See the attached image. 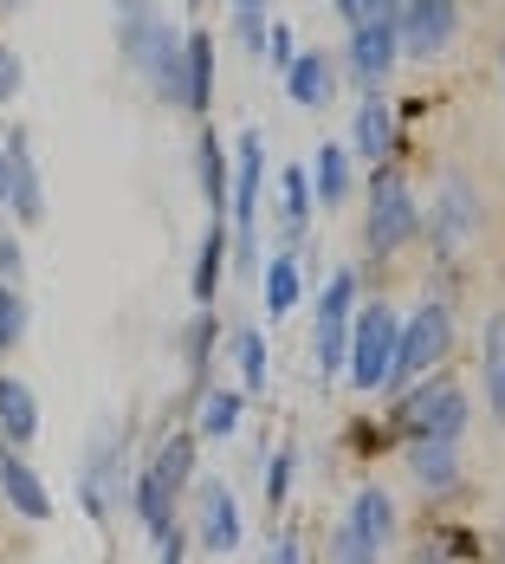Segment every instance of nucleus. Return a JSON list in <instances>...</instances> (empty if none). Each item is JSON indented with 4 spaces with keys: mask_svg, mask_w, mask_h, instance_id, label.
Returning <instances> with one entry per match:
<instances>
[{
    "mask_svg": "<svg viewBox=\"0 0 505 564\" xmlns=\"http://www.w3.org/2000/svg\"><path fill=\"white\" fill-rule=\"evenodd\" d=\"M260 182H266V143H260V130H240V143H233V267L240 273H253L260 267V253H253V221H260Z\"/></svg>",
    "mask_w": 505,
    "mask_h": 564,
    "instance_id": "1",
    "label": "nucleus"
},
{
    "mask_svg": "<svg viewBox=\"0 0 505 564\" xmlns=\"http://www.w3.org/2000/svg\"><path fill=\"white\" fill-rule=\"evenodd\" d=\"M395 338H402V318L395 305H363L356 312V332H350V350H343V377L356 390H383L395 364Z\"/></svg>",
    "mask_w": 505,
    "mask_h": 564,
    "instance_id": "2",
    "label": "nucleus"
},
{
    "mask_svg": "<svg viewBox=\"0 0 505 564\" xmlns=\"http://www.w3.org/2000/svg\"><path fill=\"white\" fill-rule=\"evenodd\" d=\"M448 344H453V312L448 305H421L402 325V338H395V364H389V383L383 390H408L415 377H428L448 357Z\"/></svg>",
    "mask_w": 505,
    "mask_h": 564,
    "instance_id": "3",
    "label": "nucleus"
},
{
    "mask_svg": "<svg viewBox=\"0 0 505 564\" xmlns=\"http://www.w3.org/2000/svg\"><path fill=\"white\" fill-rule=\"evenodd\" d=\"M415 227H421V215H415L408 182H402L395 170H376V182H370V215H363V240H370V253H376V260L402 253V247L415 240Z\"/></svg>",
    "mask_w": 505,
    "mask_h": 564,
    "instance_id": "4",
    "label": "nucleus"
},
{
    "mask_svg": "<svg viewBox=\"0 0 505 564\" xmlns=\"http://www.w3.org/2000/svg\"><path fill=\"white\" fill-rule=\"evenodd\" d=\"M395 422L408 429V442H453V435L466 429V390L448 383V377H435V383H421V390L402 395Z\"/></svg>",
    "mask_w": 505,
    "mask_h": 564,
    "instance_id": "5",
    "label": "nucleus"
},
{
    "mask_svg": "<svg viewBox=\"0 0 505 564\" xmlns=\"http://www.w3.org/2000/svg\"><path fill=\"white\" fill-rule=\"evenodd\" d=\"M460 40V0H402L395 7V53L441 58Z\"/></svg>",
    "mask_w": 505,
    "mask_h": 564,
    "instance_id": "6",
    "label": "nucleus"
},
{
    "mask_svg": "<svg viewBox=\"0 0 505 564\" xmlns=\"http://www.w3.org/2000/svg\"><path fill=\"white\" fill-rule=\"evenodd\" d=\"M0 170H7V208L20 215V227H40L46 221V182H40V163H33L26 123H13L0 137Z\"/></svg>",
    "mask_w": 505,
    "mask_h": 564,
    "instance_id": "7",
    "label": "nucleus"
},
{
    "mask_svg": "<svg viewBox=\"0 0 505 564\" xmlns=\"http://www.w3.org/2000/svg\"><path fill=\"white\" fill-rule=\"evenodd\" d=\"M123 487H130V474H123V429H98V442H91L85 467H78V500H85L91 519H111Z\"/></svg>",
    "mask_w": 505,
    "mask_h": 564,
    "instance_id": "8",
    "label": "nucleus"
},
{
    "mask_svg": "<svg viewBox=\"0 0 505 564\" xmlns=\"http://www.w3.org/2000/svg\"><path fill=\"white\" fill-rule=\"evenodd\" d=\"M350 312H356V273L337 267L331 280H325V299H318V377H337V370H343Z\"/></svg>",
    "mask_w": 505,
    "mask_h": 564,
    "instance_id": "9",
    "label": "nucleus"
},
{
    "mask_svg": "<svg viewBox=\"0 0 505 564\" xmlns=\"http://www.w3.org/2000/svg\"><path fill=\"white\" fill-rule=\"evenodd\" d=\"M195 539L208 552H221V558L240 545V500H233L227 480H201L195 487Z\"/></svg>",
    "mask_w": 505,
    "mask_h": 564,
    "instance_id": "10",
    "label": "nucleus"
},
{
    "mask_svg": "<svg viewBox=\"0 0 505 564\" xmlns=\"http://www.w3.org/2000/svg\"><path fill=\"white\" fill-rule=\"evenodd\" d=\"M0 500L20 512L26 525H46V519H53V494H46V480L33 474L26 454L7 448V442H0Z\"/></svg>",
    "mask_w": 505,
    "mask_h": 564,
    "instance_id": "11",
    "label": "nucleus"
},
{
    "mask_svg": "<svg viewBox=\"0 0 505 564\" xmlns=\"http://www.w3.org/2000/svg\"><path fill=\"white\" fill-rule=\"evenodd\" d=\"M395 58H402V53H395V20H389V26H356V33H350V53H343V65H350L370 91H383V78L395 72Z\"/></svg>",
    "mask_w": 505,
    "mask_h": 564,
    "instance_id": "12",
    "label": "nucleus"
},
{
    "mask_svg": "<svg viewBox=\"0 0 505 564\" xmlns=\"http://www.w3.org/2000/svg\"><path fill=\"white\" fill-rule=\"evenodd\" d=\"M0 442L20 454L40 442V395L26 390L20 377H0Z\"/></svg>",
    "mask_w": 505,
    "mask_h": 564,
    "instance_id": "13",
    "label": "nucleus"
},
{
    "mask_svg": "<svg viewBox=\"0 0 505 564\" xmlns=\"http://www.w3.org/2000/svg\"><path fill=\"white\" fill-rule=\"evenodd\" d=\"M182 111L208 117V98H215V33H182Z\"/></svg>",
    "mask_w": 505,
    "mask_h": 564,
    "instance_id": "14",
    "label": "nucleus"
},
{
    "mask_svg": "<svg viewBox=\"0 0 505 564\" xmlns=\"http://www.w3.org/2000/svg\"><path fill=\"white\" fill-rule=\"evenodd\" d=\"M395 150V111L383 91H370L363 105H356V143H350V156H370L376 170H383V156Z\"/></svg>",
    "mask_w": 505,
    "mask_h": 564,
    "instance_id": "15",
    "label": "nucleus"
},
{
    "mask_svg": "<svg viewBox=\"0 0 505 564\" xmlns=\"http://www.w3.org/2000/svg\"><path fill=\"white\" fill-rule=\"evenodd\" d=\"M441 195H448V202H441V208H435V240H460V234H473V227L486 221V208H480V195H473V182H466V175H448V182H441Z\"/></svg>",
    "mask_w": 505,
    "mask_h": 564,
    "instance_id": "16",
    "label": "nucleus"
},
{
    "mask_svg": "<svg viewBox=\"0 0 505 564\" xmlns=\"http://www.w3.org/2000/svg\"><path fill=\"white\" fill-rule=\"evenodd\" d=\"M331 85H337L331 53H298L285 65V91H292L305 111H325V105H331Z\"/></svg>",
    "mask_w": 505,
    "mask_h": 564,
    "instance_id": "17",
    "label": "nucleus"
},
{
    "mask_svg": "<svg viewBox=\"0 0 505 564\" xmlns=\"http://www.w3.org/2000/svg\"><path fill=\"white\" fill-rule=\"evenodd\" d=\"M143 474H156L168 494L182 500V494L195 487V435H188V429H182V435H163V442H156V454L143 460Z\"/></svg>",
    "mask_w": 505,
    "mask_h": 564,
    "instance_id": "18",
    "label": "nucleus"
},
{
    "mask_svg": "<svg viewBox=\"0 0 505 564\" xmlns=\"http://www.w3.org/2000/svg\"><path fill=\"white\" fill-rule=\"evenodd\" d=\"M195 182H201V202H208V215L221 221L227 215V143L201 123V137H195Z\"/></svg>",
    "mask_w": 505,
    "mask_h": 564,
    "instance_id": "19",
    "label": "nucleus"
},
{
    "mask_svg": "<svg viewBox=\"0 0 505 564\" xmlns=\"http://www.w3.org/2000/svg\"><path fill=\"white\" fill-rule=\"evenodd\" d=\"M408 474H415L428 494H453V487H460V454H453V442H415V448H408Z\"/></svg>",
    "mask_w": 505,
    "mask_h": 564,
    "instance_id": "20",
    "label": "nucleus"
},
{
    "mask_svg": "<svg viewBox=\"0 0 505 564\" xmlns=\"http://www.w3.org/2000/svg\"><path fill=\"white\" fill-rule=\"evenodd\" d=\"M311 202L318 208L350 202V150L343 143H318V156H311Z\"/></svg>",
    "mask_w": 505,
    "mask_h": 564,
    "instance_id": "21",
    "label": "nucleus"
},
{
    "mask_svg": "<svg viewBox=\"0 0 505 564\" xmlns=\"http://www.w3.org/2000/svg\"><path fill=\"white\" fill-rule=\"evenodd\" d=\"M130 512H136V525H143L150 539H163L168 525H175V494H168L156 474H136V480H130Z\"/></svg>",
    "mask_w": 505,
    "mask_h": 564,
    "instance_id": "22",
    "label": "nucleus"
},
{
    "mask_svg": "<svg viewBox=\"0 0 505 564\" xmlns=\"http://www.w3.org/2000/svg\"><path fill=\"white\" fill-rule=\"evenodd\" d=\"M260 285H266V318H292L298 312V299H305V273H298V253H285L260 273Z\"/></svg>",
    "mask_w": 505,
    "mask_h": 564,
    "instance_id": "23",
    "label": "nucleus"
},
{
    "mask_svg": "<svg viewBox=\"0 0 505 564\" xmlns=\"http://www.w3.org/2000/svg\"><path fill=\"white\" fill-rule=\"evenodd\" d=\"M221 260H227V221H208L201 234V253H195V312H208L215 305V292H221Z\"/></svg>",
    "mask_w": 505,
    "mask_h": 564,
    "instance_id": "24",
    "label": "nucleus"
},
{
    "mask_svg": "<svg viewBox=\"0 0 505 564\" xmlns=\"http://www.w3.org/2000/svg\"><path fill=\"white\" fill-rule=\"evenodd\" d=\"M246 422V395L240 390H201V415H195V435H208V442H221Z\"/></svg>",
    "mask_w": 505,
    "mask_h": 564,
    "instance_id": "25",
    "label": "nucleus"
},
{
    "mask_svg": "<svg viewBox=\"0 0 505 564\" xmlns=\"http://www.w3.org/2000/svg\"><path fill=\"white\" fill-rule=\"evenodd\" d=\"M480 370H486V402L505 422V312L486 318V338H480Z\"/></svg>",
    "mask_w": 505,
    "mask_h": 564,
    "instance_id": "26",
    "label": "nucleus"
},
{
    "mask_svg": "<svg viewBox=\"0 0 505 564\" xmlns=\"http://www.w3.org/2000/svg\"><path fill=\"white\" fill-rule=\"evenodd\" d=\"M350 525H356L370 545H389V539H395V500L383 494V487H363V494H356V507H350Z\"/></svg>",
    "mask_w": 505,
    "mask_h": 564,
    "instance_id": "27",
    "label": "nucleus"
},
{
    "mask_svg": "<svg viewBox=\"0 0 505 564\" xmlns=\"http://www.w3.org/2000/svg\"><path fill=\"white\" fill-rule=\"evenodd\" d=\"M182 364H188V377L208 390V364H215V312H195V318L182 325Z\"/></svg>",
    "mask_w": 505,
    "mask_h": 564,
    "instance_id": "28",
    "label": "nucleus"
},
{
    "mask_svg": "<svg viewBox=\"0 0 505 564\" xmlns=\"http://www.w3.org/2000/svg\"><path fill=\"white\" fill-rule=\"evenodd\" d=\"M279 182H285V202H279V227H285V253H292V240L305 234V221H311V208H318V202H311V175H305V170H285Z\"/></svg>",
    "mask_w": 505,
    "mask_h": 564,
    "instance_id": "29",
    "label": "nucleus"
},
{
    "mask_svg": "<svg viewBox=\"0 0 505 564\" xmlns=\"http://www.w3.org/2000/svg\"><path fill=\"white\" fill-rule=\"evenodd\" d=\"M331 564H383V545H370L350 519H337L331 525Z\"/></svg>",
    "mask_w": 505,
    "mask_h": 564,
    "instance_id": "30",
    "label": "nucleus"
},
{
    "mask_svg": "<svg viewBox=\"0 0 505 564\" xmlns=\"http://www.w3.org/2000/svg\"><path fill=\"white\" fill-rule=\"evenodd\" d=\"M233 364L246 390H266V338L260 332H233Z\"/></svg>",
    "mask_w": 505,
    "mask_h": 564,
    "instance_id": "31",
    "label": "nucleus"
},
{
    "mask_svg": "<svg viewBox=\"0 0 505 564\" xmlns=\"http://www.w3.org/2000/svg\"><path fill=\"white\" fill-rule=\"evenodd\" d=\"M26 325H33V312H26L20 285H0V350H20Z\"/></svg>",
    "mask_w": 505,
    "mask_h": 564,
    "instance_id": "32",
    "label": "nucleus"
},
{
    "mask_svg": "<svg viewBox=\"0 0 505 564\" xmlns=\"http://www.w3.org/2000/svg\"><path fill=\"white\" fill-rule=\"evenodd\" d=\"M395 7H402V0H337V13H343L350 33H356V26H389Z\"/></svg>",
    "mask_w": 505,
    "mask_h": 564,
    "instance_id": "33",
    "label": "nucleus"
},
{
    "mask_svg": "<svg viewBox=\"0 0 505 564\" xmlns=\"http://www.w3.org/2000/svg\"><path fill=\"white\" fill-rule=\"evenodd\" d=\"M292 460H298V448L285 442V448L273 454V467H266V507H273V512H279L285 494H292Z\"/></svg>",
    "mask_w": 505,
    "mask_h": 564,
    "instance_id": "34",
    "label": "nucleus"
},
{
    "mask_svg": "<svg viewBox=\"0 0 505 564\" xmlns=\"http://www.w3.org/2000/svg\"><path fill=\"white\" fill-rule=\"evenodd\" d=\"M20 85H26V65H20L13 46H0V105H13V98H20Z\"/></svg>",
    "mask_w": 505,
    "mask_h": 564,
    "instance_id": "35",
    "label": "nucleus"
},
{
    "mask_svg": "<svg viewBox=\"0 0 505 564\" xmlns=\"http://www.w3.org/2000/svg\"><path fill=\"white\" fill-rule=\"evenodd\" d=\"M233 40H240L246 53H266V20H260V13H233Z\"/></svg>",
    "mask_w": 505,
    "mask_h": 564,
    "instance_id": "36",
    "label": "nucleus"
},
{
    "mask_svg": "<svg viewBox=\"0 0 505 564\" xmlns=\"http://www.w3.org/2000/svg\"><path fill=\"white\" fill-rule=\"evenodd\" d=\"M266 58H273L279 72L298 58V53H292V26H285V20H273V26H266Z\"/></svg>",
    "mask_w": 505,
    "mask_h": 564,
    "instance_id": "37",
    "label": "nucleus"
},
{
    "mask_svg": "<svg viewBox=\"0 0 505 564\" xmlns=\"http://www.w3.org/2000/svg\"><path fill=\"white\" fill-rule=\"evenodd\" d=\"M20 260H26V253H20V234H0V285L20 280Z\"/></svg>",
    "mask_w": 505,
    "mask_h": 564,
    "instance_id": "38",
    "label": "nucleus"
},
{
    "mask_svg": "<svg viewBox=\"0 0 505 564\" xmlns=\"http://www.w3.org/2000/svg\"><path fill=\"white\" fill-rule=\"evenodd\" d=\"M266 564H305V558H298V532H279V539H273V552H266Z\"/></svg>",
    "mask_w": 505,
    "mask_h": 564,
    "instance_id": "39",
    "label": "nucleus"
},
{
    "mask_svg": "<svg viewBox=\"0 0 505 564\" xmlns=\"http://www.w3.org/2000/svg\"><path fill=\"white\" fill-rule=\"evenodd\" d=\"M188 558V532H182V525H168L163 532V564H182Z\"/></svg>",
    "mask_w": 505,
    "mask_h": 564,
    "instance_id": "40",
    "label": "nucleus"
},
{
    "mask_svg": "<svg viewBox=\"0 0 505 564\" xmlns=\"http://www.w3.org/2000/svg\"><path fill=\"white\" fill-rule=\"evenodd\" d=\"M143 7H150V0H117V20H136Z\"/></svg>",
    "mask_w": 505,
    "mask_h": 564,
    "instance_id": "41",
    "label": "nucleus"
},
{
    "mask_svg": "<svg viewBox=\"0 0 505 564\" xmlns=\"http://www.w3.org/2000/svg\"><path fill=\"white\" fill-rule=\"evenodd\" d=\"M233 13H260L266 20V0H233Z\"/></svg>",
    "mask_w": 505,
    "mask_h": 564,
    "instance_id": "42",
    "label": "nucleus"
},
{
    "mask_svg": "<svg viewBox=\"0 0 505 564\" xmlns=\"http://www.w3.org/2000/svg\"><path fill=\"white\" fill-rule=\"evenodd\" d=\"M0 208H7V170H0Z\"/></svg>",
    "mask_w": 505,
    "mask_h": 564,
    "instance_id": "43",
    "label": "nucleus"
},
{
    "mask_svg": "<svg viewBox=\"0 0 505 564\" xmlns=\"http://www.w3.org/2000/svg\"><path fill=\"white\" fill-rule=\"evenodd\" d=\"M7 7H20V0H0V13H7Z\"/></svg>",
    "mask_w": 505,
    "mask_h": 564,
    "instance_id": "44",
    "label": "nucleus"
},
{
    "mask_svg": "<svg viewBox=\"0 0 505 564\" xmlns=\"http://www.w3.org/2000/svg\"><path fill=\"white\" fill-rule=\"evenodd\" d=\"M182 7H201V0H182Z\"/></svg>",
    "mask_w": 505,
    "mask_h": 564,
    "instance_id": "45",
    "label": "nucleus"
}]
</instances>
